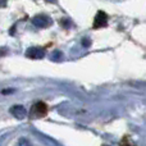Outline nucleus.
Wrapping results in <instances>:
<instances>
[{"label": "nucleus", "instance_id": "obj_1", "mask_svg": "<svg viewBox=\"0 0 146 146\" xmlns=\"http://www.w3.org/2000/svg\"><path fill=\"white\" fill-rule=\"evenodd\" d=\"M33 111L36 113L37 117H44L46 113H48V106L44 103H37L35 106H33Z\"/></svg>", "mask_w": 146, "mask_h": 146}, {"label": "nucleus", "instance_id": "obj_2", "mask_svg": "<svg viewBox=\"0 0 146 146\" xmlns=\"http://www.w3.org/2000/svg\"><path fill=\"white\" fill-rule=\"evenodd\" d=\"M106 15L104 14L103 12H99L98 13V15H96V18H95V28H98V27H103V26H105V23H106Z\"/></svg>", "mask_w": 146, "mask_h": 146}]
</instances>
